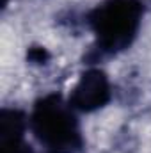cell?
<instances>
[{
    "mask_svg": "<svg viewBox=\"0 0 151 153\" xmlns=\"http://www.w3.org/2000/svg\"><path fill=\"white\" fill-rule=\"evenodd\" d=\"M27 59L34 64H44L48 59H50V53L43 48V46H32L27 53Z\"/></svg>",
    "mask_w": 151,
    "mask_h": 153,
    "instance_id": "cell-4",
    "label": "cell"
},
{
    "mask_svg": "<svg viewBox=\"0 0 151 153\" xmlns=\"http://www.w3.org/2000/svg\"><path fill=\"white\" fill-rule=\"evenodd\" d=\"M30 130L48 153H73L82 146L73 109L59 94H48L34 105Z\"/></svg>",
    "mask_w": 151,
    "mask_h": 153,
    "instance_id": "cell-2",
    "label": "cell"
},
{
    "mask_svg": "<svg viewBox=\"0 0 151 153\" xmlns=\"http://www.w3.org/2000/svg\"><path fill=\"white\" fill-rule=\"evenodd\" d=\"M141 0H105L89 13V27L105 53H117L132 45L142 22Z\"/></svg>",
    "mask_w": 151,
    "mask_h": 153,
    "instance_id": "cell-1",
    "label": "cell"
},
{
    "mask_svg": "<svg viewBox=\"0 0 151 153\" xmlns=\"http://www.w3.org/2000/svg\"><path fill=\"white\" fill-rule=\"evenodd\" d=\"M110 102V82L105 71L87 70L84 71L70 94V105L78 112H94Z\"/></svg>",
    "mask_w": 151,
    "mask_h": 153,
    "instance_id": "cell-3",
    "label": "cell"
}]
</instances>
